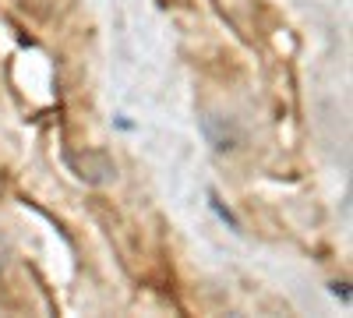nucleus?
Returning <instances> with one entry per match:
<instances>
[{"mask_svg":"<svg viewBox=\"0 0 353 318\" xmlns=\"http://www.w3.org/2000/svg\"><path fill=\"white\" fill-rule=\"evenodd\" d=\"M14 4H18L25 14H32V18H46V14L53 11L57 0H14Z\"/></svg>","mask_w":353,"mask_h":318,"instance_id":"1","label":"nucleus"}]
</instances>
